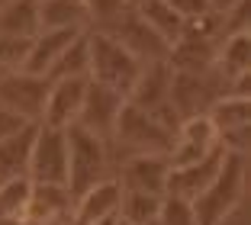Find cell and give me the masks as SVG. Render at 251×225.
Masks as SVG:
<instances>
[{
  "instance_id": "6da1fadb",
  "label": "cell",
  "mask_w": 251,
  "mask_h": 225,
  "mask_svg": "<svg viewBox=\"0 0 251 225\" xmlns=\"http://www.w3.org/2000/svg\"><path fill=\"white\" fill-rule=\"evenodd\" d=\"M245 190H248V164H245V154L226 151L219 174L209 180V187L197 200H190L197 225H222L238 209V203L245 200Z\"/></svg>"
},
{
  "instance_id": "7a4b0ae2",
  "label": "cell",
  "mask_w": 251,
  "mask_h": 225,
  "mask_svg": "<svg viewBox=\"0 0 251 225\" xmlns=\"http://www.w3.org/2000/svg\"><path fill=\"white\" fill-rule=\"evenodd\" d=\"M171 145H174V132H171L158 116L132 106L129 100H126L123 109H119L116 125H113V135L106 138V148H116V151H123L126 158H132V154H168Z\"/></svg>"
},
{
  "instance_id": "3957f363",
  "label": "cell",
  "mask_w": 251,
  "mask_h": 225,
  "mask_svg": "<svg viewBox=\"0 0 251 225\" xmlns=\"http://www.w3.org/2000/svg\"><path fill=\"white\" fill-rule=\"evenodd\" d=\"M87 51H90V74L87 77L97 80V84H103V87H110V90H116V94H123V97H129V90L135 87V80L142 74V61L100 29L87 32Z\"/></svg>"
},
{
  "instance_id": "277c9868",
  "label": "cell",
  "mask_w": 251,
  "mask_h": 225,
  "mask_svg": "<svg viewBox=\"0 0 251 225\" xmlns=\"http://www.w3.org/2000/svg\"><path fill=\"white\" fill-rule=\"evenodd\" d=\"M68 138V193L81 196L84 190H90L94 183H100L106 177L110 167V148L103 138H97L94 132L81 129V125H68L65 129Z\"/></svg>"
},
{
  "instance_id": "5b68a950",
  "label": "cell",
  "mask_w": 251,
  "mask_h": 225,
  "mask_svg": "<svg viewBox=\"0 0 251 225\" xmlns=\"http://www.w3.org/2000/svg\"><path fill=\"white\" fill-rule=\"evenodd\" d=\"M219 74L206 71V74H187V71H174L171 74V90H168V103L177 113V119H193V116H206L209 106L222 97L219 90Z\"/></svg>"
},
{
  "instance_id": "8992f818",
  "label": "cell",
  "mask_w": 251,
  "mask_h": 225,
  "mask_svg": "<svg viewBox=\"0 0 251 225\" xmlns=\"http://www.w3.org/2000/svg\"><path fill=\"white\" fill-rule=\"evenodd\" d=\"M26 177H29L32 183H61V187H65V180H68V138H65V129H52V125L39 123Z\"/></svg>"
},
{
  "instance_id": "52a82bcc",
  "label": "cell",
  "mask_w": 251,
  "mask_h": 225,
  "mask_svg": "<svg viewBox=\"0 0 251 225\" xmlns=\"http://www.w3.org/2000/svg\"><path fill=\"white\" fill-rule=\"evenodd\" d=\"M100 32H106L110 39H116L123 49H129L135 58L142 61V65H148V61H168V49H171V45L164 42L155 29H148L132 7L126 10L123 16L103 23V26H100Z\"/></svg>"
},
{
  "instance_id": "ba28073f",
  "label": "cell",
  "mask_w": 251,
  "mask_h": 225,
  "mask_svg": "<svg viewBox=\"0 0 251 225\" xmlns=\"http://www.w3.org/2000/svg\"><path fill=\"white\" fill-rule=\"evenodd\" d=\"M49 87H52V80L39 77V74H26V71L0 74V106L20 113L26 123H42Z\"/></svg>"
},
{
  "instance_id": "9c48e42d",
  "label": "cell",
  "mask_w": 251,
  "mask_h": 225,
  "mask_svg": "<svg viewBox=\"0 0 251 225\" xmlns=\"http://www.w3.org/2000/svg\"><path fill=\"white\" fill-rule=\"evenodd\" d=\"M126 97L116 94V90L97 84V80H87V90H84V103H81V113H77V123L81 129L94 132L97 138H110L113 135V125H116V116L123 109Z\"/></svg>"
},
{
  "instance_id": "30bf717a",
  "label": "cell",
  "mask_w": 251,
  "mask_h": 225,
  "mask_svg": "<svg viewBox=\"0 0 251 225\" xmlns=\"http://www.w3.org/2000/svg\"><path fill=\"white\" fill-rule=\"evenodd\" d=\"M71 203L74 196L61 183H32L26 209L16 225H58L71 222Z\"/></svg>"
},
{
  "instance_id": "8fae6325",
  "label": "cell",
  "mask_w": 251,
  "mask_h": 225,
  "mask_svg": "<svg viewBox=\"0 0 251 225\" xmlns=\"http://www.w3.org/2000/svg\"><path fill=\"white\" fill-rule=\"evenodd\" d=\"M216 145H219V142H216V129L206 116L180 119L177 132H174V145H171V151H168V164L171 167L193 164V161L206 158Z\"/></svg>"
},
{
  "instance_id": "7c38bea8",
  "label": "cell",
  "mask_w": 251,
  "mask_h": 225,
  "mask_svg": "<svg viewBox=\"0 0 251 225\" xmlns=\"http://www.w3.org/2000/svg\"><path fill=\"white\" fill-rule=\"evenodd\" d=\"M222 158H226V151L216 145L206 158L193 161V164H184V167H171V171H168V183H164V196L197 200V196L209 187V180L219 174Z\"/></svg>"
},
{
  "instance_id": "4fadbf2b",
  "label": "cell",
  "mask_w": 251,
  "mask_h": 225,
  "mask_svg": "<svg viewBox=\"0 0 251 225\" xmlns=\"http://www.w3.org/2000/svg\"><path fill=\"white\" fill-rule=\"evenodd\" d=\"M87 80L90 77L52 80L49 97H45V109H42V125H52V129H68V125L77 123V113H81Z\"/></svg>"
},
{
  "instance_id": "5bb4252c",
  "label": "cell",
  "mask_w": 251,
  "mask_h": 225,
  "mask_svg": "<svg viewBox=\"0 0 251 225\" xmlns=\"http://www.w3.org/2000/svg\"><path fill=\"white\" fill-rule=\"evenodd\" d=\"M168 154H132L123 161L119 171V187L135 190V193H155L164 196V183H168Z\"/></svg>"
},
{
  "instance_id": "9a60e30c",
  "label": "cell",
  "mask_w": 251,
  "mask_h": 225,
  "mask_svg": "<svg viewBox=\"0 0 251 225\" xmlns=\"http://www.w3.org/2000/svg\"><path fill=\"white\" fill-rule=\"evenodd\" d=\"M119 187L116 177H103L100 183H94L90 190H84L81 196H74L71 203V225H94L100 219H113L119 212Z\"/></svg>"
},
{
  "instance_id": "2e32d148",
  "label": "cell",
  "mask_w": 251,
  "mask_h": 225,
  "mask_svg": "<svg viewBox=\"0 0 251 225\" xmlns=\"http://www.w3.org/2000/svg\"><path fill=\"white\" fill-rule=\"evenodd\" d=\"M171 74L174 71H171L168 61H148V65H142V74L126 100L132 103V106L145 109V113H158L161 106H168Z\"/></svg>"
},
{
  "instance_id": "e0dca14e",
  "label": "cell",
  "mask_w": 251,
  "mask_h": 225,
  "mask_svg": "<svg viewBox=\"0 0 251 225\" xmlns=\"http://www.w3.org/2000/svg\"><path fill=\"white\" fill-rule=\"evenodd\" d=\"M84 29H39V36H32V45H29V55H26V65L23 71L26 74H39V77H49L52 65L58 61V55L81 36Z\"/></svg>"
},
{
  "instance_id": "ac0fdd59",
  "label": "cell",
  "mask_w": 251,
  "mask_h": 225,
  "mask_svg": "<svg viewBox=\"0 0 251 225\" xmlns=\"http://www.w3.org/2000/svg\"><path fill=\"white\" fill-rule=\"evenodd\" d=\"M248 65H251V36L248 32H235V36L222 39L219 49H216L213 71L226 84H235V80L248 77Z\"/></svg>"
},
{
  "instance_id": "d6986e66",
  "label": "cell",
  "mask_w": 251,
  "mask_h": 225,
  "mask_svg": "<svg viewBox=\"0 0 251 225\" xmlns=\"http://www.w3.org/2000/svg\"><path fill=\"white\" fill-rule=\"evenodd\" d=\"M36 132H39V123H29L26 129L16 132L13 138L0 142V180H10V177H26Z\"/></svg>"
},
{
  "instance_id": "ffe728a7",
  "label": "cell",
  "mask_w": 251,
  "mask_h": 225,
  "mask_svg": "<svg viewBox=\"0 0 251 225\" xmlns=\"http://www.w3.org/2000/svg\"><path fill=\"white\" fill-rule=\"evenodd\" d=\"M0 36H39V0H3L0 3Z\"/></svg>"
},
{
  "instance_id": "44dd1931",
  "label": "cell",
  "mask_w": 251,
  "mask_h": 225,
  "mask_svg": "<svg viewBox=\"0 0 251 225\" xmlns=\"http://www.w3.org/2000/svg\"><path fill=\"white\" fill-rule=\"evenodd\" d=\"M206 119L213 123L216 135H226V132H235V129H248L251 103H248V97H242V94H222L219 100L209 106Z\"/></svg>"
},
{
  "instance_id": "7402d4cb",
  "label": "cell",
  "mask_w": 251,
  "mask_h": 225,
  "mask_svg": "<svg viewBox=\"0 0 251 225\" xmlns=\"http://www.w3.org/2000/svg\"><path fill=\"white\" fill-rule=\"evenodd\" d=\"M132 10L139 13V20L145 23L148 29H155L168 45L174 42V39H180V32H184V20L171 10L168 0H142Z\"/></svg>"
},
{
  "instance_id": "603a6c76",
  "label": "cell",
  "mask_w": 251,
  "mask_h": 225,
  "mask_svg": "<svg viewBox=\"0 0 251 225\" xmlns=\"http://www.w3.org/2000/svg\"><path fill=\"white\" fill-rule=\"evenodd\" d=\"M84 29L87 13L81 0H39V29Z\"/></svg>"
},
{
  "instance_id": "cb8c5ba5",
  "label": "cell",
  "mask_w": 251,
  "mask_h": 225,
  "mask_svg": "<svg viewBox=\"0 0 251 225\" xmlns=\"http://www.w3.org/2000/svg\"><path fill=\"white\" fill-rule=\"evenodd\" d=\"M90 74V51H87V32L74 39L65 51L58 55V61L49 71V80H65V77H87Z\"/></svg>"
},
{
  "instance_id": "d4e9b609",
  "label": "cell",
  "mask_w": 251,
  "mask_h": 225,
  "mask_svg": "<svg viewBox=\"0 0 251 225\" xmlns=\"http://www.w3.org/2000/svg\"><path fill=\"white\" fill-rule=\"evenodd\" d=\"M158 209H161V196L123 190L116 219L119 222H129V225H145V222H151V219H158Z\"/></svg>"
},
{
  "instance_id": "484cf974",
  "label": "cell",
  "mask_w": 251,
  "mask_h": 225,
  "mask_svg": "<svg viewBox=\"0 0 251 225\" xmlns=\"http://www.w3.org/2000/svg\"><path fill=\"white\" fill-rule=\"evenodd\" d=\"M32 180L29 177H10V180H0V216L7 222H20L23 209H26V200H29Z\"/></svg>"
},
{
  "instance_id": "4316f807",
  "label": "cell",
  "mask_w": 251,
  "mask_h": 225,
  "mask_svg": "<svg viewBox=\"0 0 251 225\" xmlns=\"http://www.w3.org/2000/svg\"><path fill=\"white\" fill-rule=\"evenodd\" d=\"M29 45H32V39H23V36H0V74L23 71V65H26V55H29Z\"/></svg>"
},
{
  "instance_id": "83f0119b",
  "label": "cell",
  "mask_w": 251,
  "mask_h": 225,
  "mask_svg": "<svg viewBox=\"0 0 251 225\" xmlns=\"http://www.w3.org/2000/svg\"><path fill=\"white\" fill-rule=\"evenodd\" d=\"M158 225H197V216H193L190 200H180V196H161Z\"/></svg>"
},
{
  "instance_id": "f1b7e54d",
  "label": "cell",
  "mask_w": 251,
  "mask_h": 225,
  "mask_svg": "<svg viewBox=\"0 0 251 225\" xmlns=\"http://www.w3.org/2000/svg\"><path fill=\"white\" fill-rule=\"evenodd\" d=\"M84 3V13H87V20L94 23H110L116 20V16H123L126 10H129V0H81Z\"/></svg>"
},
{
  "instance_id": "f546056e",
  "label": "cell",
  "mask_w": 251,
  "mask_h": 225,
  "mask_svg": "<svg viewBox=\"0 0 251 225\" xmlns=\"http://www.w3.org/2000/svg\"><path fill=\"white\" fill-rule=\"evenodd\" d=\"M171 3V10L180 16L184 23H190V20H200L203 13H209V0H168Z\"/></svg>"
},
{
  "instance_id": "4dcf8cb0",
  "label": "cell",
  "mask_w": 251,
  "mask_h": 225,
  "mask_svg": "<svg viewBox=\"0 0 251 225\" xmlns=\"http://www.w3.org/2000/svg\"><path fill=\"white\" fill-rule=\"evenodd\" d=\"M26 119L20 116V113H13V109L7 106H0V142H7V138H13L20 129H26Z\"/></svg>"
},
{
  "instance_id": "1f68e13d",
  "label": "cell",
  "mask_w": 251,
  "mask_h": 225,
  "mask_svg": "<svg viewBox=\"0 0 251 225\" xmlns=\"http://www.w3.org/2000/svg\"><path fill=\"white\" fill-rule=\"evenodd\" d=\"M242 0H209V7L216 10V13H229L232 7H238Z\"/></svg>"
},
{
  "instance_id": "d6a6232c",
  "label": "cell",
  "mask_w": 251,
  "mask_h": 225,
  "mask_svg": "<svg viewBox=\"0 0 251 225\" xmlns=\"http://www.w3.org/2000/svg\"><path fill=\"white\" fill-rule=\"evenodd\" d=\"M94 225H116V216L113 219H100V222H94Z\"/></svg>"
},
{
  "instance_id": "836d02e7",
  "label": "cell",
  "mask_w": 251,
  "mask_h": 225,
  "mask_svg": "<svg viewBox=\"0 0 251 225\" xmlns=\"http://www.w3.org/2000/svg\"><path fill=\"white\" fill-rule=\"evenodd\" d=\"M145 225H158V219H151V222H145Z\"/></svg>"
},
{
  "instance_id": "e575fe53",
  "label": "cell",
  "mask_w": 251,
  "mask_h": 225,
  "mask_svg": "<svg viewBox=\"0 0 251 225\" xmlns=\"http://www.w3.org/2000/svg\"><path fill=\"white\" fill-rule=\"evenodd\" d=\"M116 225H129V222H119V219H116Z\"/></svg>"
},
{
  "instance_id": "d590c367",
  "label": "cell",
  "mask_w": 251,
  "mask_h": 225,
  "mask_svg": "<svg viewBox=\"0 0 251 225\" xmlns=\"http://www.w3.org/2000/svg\"><path fill=\"white\" fill-rule=\"evenodd\" d=\"M0 3H3V0H0Z\"/></svg>"
}]
</instances>
